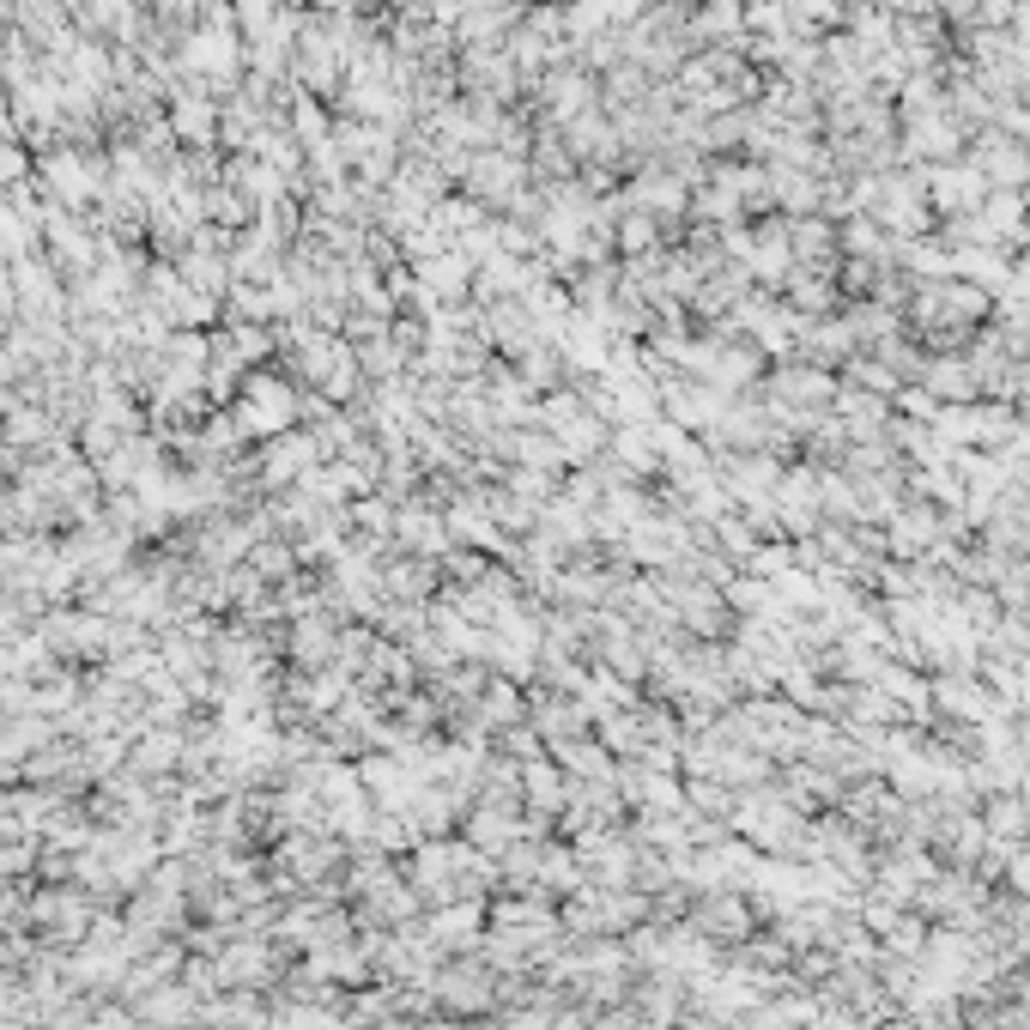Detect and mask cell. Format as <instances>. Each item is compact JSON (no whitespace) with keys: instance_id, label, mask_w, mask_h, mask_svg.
Masks as SVG:
<instances>
[{"instance_id":"cell-9","label":"cell","mask_w":1030,"mask_h":1030,"mask_svg":"<svg viewBox=\"0 0 1030 1030\" xmlns=\"http://www.w3.org/2000/svg\"><path fill=\"white\" fill-rule=\"evenodd\" d=\"M43 176H49V188H55L61 200H92V195H97V170L85 164V158H73V152L49 158V164H43Z\"/></svg>"},{"instance_id":"cell-11","label":"cell","mask_w":1030,"mask_h":1030,"mask_svg":"<svg viewBox=\"0 0 1030 1030\" xmlns=\"http://www.w3.org/2000/svg\"><path fill=\"white\" fill-rule=\"evenodd\" d=\"M509 455H516V467H540V473H558V467H570V461H564V449L552 443L546 431H522V437H509Z\"/></svg>"},{"instance_id":"cell-14","label":"cell","mask_w":1030,"mask_h":1030,"mask_svg":"<svg viewBox=\"0 0 1030 1030\" xmlns=\"http://www.w3.org/2000/svg\"><path fill=\"white\" fill-rule=\"evenodd\" d=\"M382 582H389L394 594H425V588H431V558H401Z\"/></svg>"},{"instance_id":"cell-1","label":"cell","mask_w":1030,"mask_h":1030,"mask_svg":"<svg viewBox=\"0 0 1030 1030\" xmlns=\"http://www.w3.org/2000/svg\"><path fill=\"white\" fill-rule=\"evenodd\" d=\"M534 418L546 425V437H552V443L564 449V461H588L600 443H606V425H600V418L588 413V406L576 401V394H546Z\"/></svg>"},{"instance_id":"cell-15","label":"cell","mask_w":1030,"mask_h":1030,"mask_svg":"<svg viewBox=\"0 0 1030 1030\" xmlns=\"http://www.w3.org/2000/svg\"><path fill=\"white\" fill-rule=\"evenodd\" d=\"M176 134H183V140H207L212 134V104L183 97V104H176Z\"/></svg>"},{"instance_id":"cell-18","label":"cell","mask_w":1030,"mask_h":1030,"mask_svg":"<svg viewBox=\"0 0 1030 1030\" xmlns=\"http://www.w3.org/2000/svg\"><path fill=\"white\" fill-rule=\"evenodd\" d=\"M546 7H558V0H546ZM576 7H582V0H576Z\"/></svg>"},{"instance_id":"cell-6","label":"cell","mask_w":1030,"mask_h":1030,"mask_svg":"<svg viewBox=\"0 0 1030 1030\" xmlns=\"http://www.w3.org/2000/svg\"><path fill=\"white\" fill-rule=\"evenodd\" d=\"M315 455H322V443H315V437L279 431L274 443H267V455H262V479H267V485H298L303 473L315 467Z\"/></svg>"},{"instance_id":"cell-3","label":"cell","mask_w":1030,"mask_h":1030,"mask_svg":"<svg viewBox=\"0 0 1030 1030\" xmlns=\"http://www.w3.org/2000/svg\"><path fill=\"white\" fill-rule=\"evenodd\" d=\"M303 377H310L327 401H346V394H358V352L339 346V339L303 334Z\"/></svg>"},{"instance_id":"cell-13","label":"cell","mask_w":1030,"mask_h":1030,"mask_svg":"<svg viewBox=\"0 0 1030 1030\" xmlns=\"http://www.w3.org/2000/svg\"><path fill=\"white\" fill-rule=\"evenodd\" d=\"M582 104H588L582 73H552V79H546V109H552V116H576Z\"/></svg>"},{"instance_id":"cell-17","label":"cell","mask_w":1030,"mask_h":1030,"mask_svg":"<svg viewBox=\"0 0 1030 1030\" xmlns=\"http://www.w3.org/2000/svg\"><path fill=\"white\" fill-rule=\"evenodd\" d=\"M618 236H625V248H643V243H649V219H625V231H618Z\"/></svg>"},{"instance_id":"cell-10","label":"cell","mask_w":1030,"mask_h":1030,"mask_svg":"<svg viewBox=\"0 0 1030 1030\" xmlns=\"http://www.w3.org/2000/svg\"><path fill=\"white\" fill-rule=\"evenodd\" d=\"M188 67H207L212 79H231V67H236V43H231V31H200V37H188Z\"/></svg>"},{"instance_id":"cell-5","label":"cell","mask_w":1030,"mask_h":1030,"mask_svg":"<svg viewBox=\"0 0 1030 1030\" xmlns=\"http://www.w3.org/2000/svg\"><path fill=\"white\" fill-rule=\"evenodd\" d=\"M418 286H425V298L431 303H455L473 291V262L461 255V248H443V255H425L418 262Z\"/></svg>"},{"instance_id":"cell-8","label":"cell","mask_w":1030,"mask_h":1030,"mask_svg":"<svg viewBox=\"0 0 1030 1030\" xmlns=\"http://www.w3.org/2000/svg\"><path fill=\"white\" fill-rule=\"evenodd\" d=\"M516 79H522V67L509 61V49H473L467 55V92H479L485 104H491V97H509Z\"/></svg>"},{"instance_id":"cell-12","label":"cell","mask_w":1030,"mask_h":1030,"mask_svg":"<svg viewBox=\"0 0 1030 1030\" xmlns=\"http://www.w3.org/2000/svg\"><path fill=\"white\" fill-rule=\"evenodd\" d=\"M504 491L516 497V504H528V509H546L552 504V473H540V467H516L504 479Z\"/></svg>"},{"instance_id":"cell-16","label":"cell","mask_w":1030,"mask_h":1030,"mask_svg":"<svg viewBox=\"0 0 1030 1030\" xmlns=\"http://www.w3.org/2000/svg\"><path fill=\"white\" fill-rule=\"evenodd\" d=\"M43 431H49V425H43V413H13V437H19V443H37Z\"/></svg>"},{"instance_id":"cell-7","label":"cell","mask_w":1030,"mask_h":1030,"mask_svg":"<svg viewBox=\"0 0 1030 1030\" xmlns=\"http://www.w3.org/2000/svg\"><path fill=\"white\" fill-rule=\"evenodd\" d=\"M394 540H401L406 552H418V558H437V552L449 546V522L425 504H401L394 509Z\"/></svg>"},{"instance_id":"cell-2","label":"cell","mask_w":1030,"mask_h":1030,"mask_svg":"<svg viewBox=\"0 0 1030 1030\" xmlns=\"http://www.w3.org/2000/svg\"><path fill=\"white\" fill-rule=\"evenodd\" d=\"M291 418H298V394H291V382L255 370V377L243 382V401H236V425L255 431V437H279V431H291Z\"/></svg>"},{"instance_id":"cell-4","label":"cell","mask_w":1030,"mask_h":1030,"mask_svg":"<svg viewBox=\"0 0 1030 1030\" xmlns=\"http://www.w3.org/2000/svg\"><path fill=\"white\" fill-rule=\"evenodd\" d=\"M467 195L473 200H491V207H516L522 195V164L509 152H467Z\"/></svg>"}]
</instances>
